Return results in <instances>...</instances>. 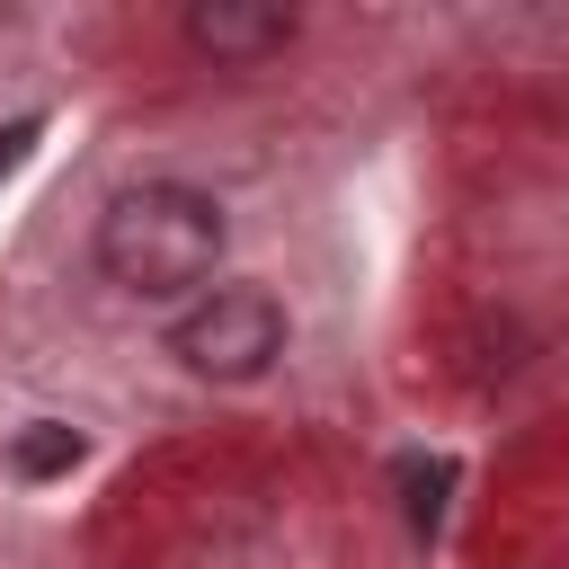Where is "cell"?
<instances>
[{
  "label": "cell",
  "mask_w": 569,
  "mask_h": 569,
  "mask_svg": "<svg viewBox=\"0 0 569 569\" xmlns=\"http://www.w3.org/2000/svg\"><path fill=\"white\" fill-rule=\"evenodd\" d=\"M169 356L196 382H258L284 356V302L267 284H204L169 320Z\"/></svg>",
  "instance_id": "cell-2"
},
{
  "label": "cell",
  "mask_w": 569,
  "mask_h": 569,
  "mask_svg": "<svg viewBox=\"0 0 569 569\" xmlns=\"http://www.w3.org/2000/svg\"><path fill=\"white\" fill-rule=\"evenodd\" d=\"M9 462H18L27 480H44V471H71V462H80V436H71V427H53V418H36V427L18 436V453H9Z\"/></svg>",
  "instance_id": "cell-4"
},
{
  "label": "cell",
  "mask_w": 569,
  "mask_h": 569,
  "mask_svg": "<svg viewBox=\"0 0 569 569\" xmlns=\"http://www.w3.org/2000/svg\"><path fill=\"white\" fill-rule=\"evenodd\" d=\"M178 36H187L204 62L249 71V62H267V53L293 44V9H276V0H196V9L178 18Z\"/></svg>",
  "instance_id": "cell-3"
},
{
  "label": "cell",
  "mask_w": 569,
  "mask_h": 569,
  "mask_svg": "<svg viewBox=\"0 0 569 569\" xmlns=\"http://www.w3.org/2000/svg\"><path fill=\"white\" fill-rule=\"evenodd\" d=\"M27 142H36V116H18V124H9V133H0V178H9V169H18V160H27Z\"/></svg>",
  "instance_id": "cell-5"
},
{
  "label": "cell",
  "mask_w": 569,
  "mask_h": 569,
  "mask_svg": "<svg viewBox=\"0 0 569 569\" xmlns=\"http://www.w3.org/2000/svg\"><path fill=\"white\" fill-rule=\"evenodd\" d=\"M98 267L107 284H124L133 302H178L204 293L222 267V204L187 178H142L107 204L98 222Z\"/></svg>",
  "instance_id": "cell-1"
}]
</instances>
